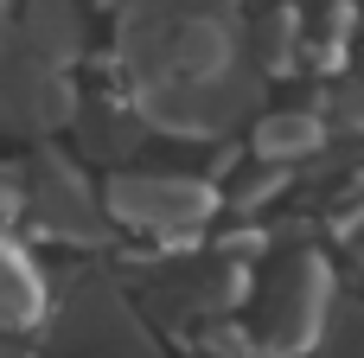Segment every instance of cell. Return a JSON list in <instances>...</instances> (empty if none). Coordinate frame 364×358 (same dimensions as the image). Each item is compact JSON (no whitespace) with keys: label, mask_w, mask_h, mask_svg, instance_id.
<instances>
[{"label":"cell","mask_w":364,"mask_h":358,"mask_svg":"<svg viewBox=\"0 0 364 358\" xmlns=\"http://www.w3.org/2000/svg\"><path fill=\"white\" fill-rule=\"evenodd\" d=\"M45 307H51V295H45L38 269H32L19 250L0 243V333H26V327H38Z\"/></svg>","instance_id":"ba28073f"},{"label":"cell","mask_w":364,"mask_h":358,"mask_svg":"<svg viewBox=\"0 0 364 358\" xmlns=\"http://www.w3.org/2000/svg\"><path fill=\"white\" fill-rule=\"evenodd\" d=\"M256 58H262V70H288V58H294V13H288V6H275V13L262 19Z\"/></svg>","instance_id":"7c38bea8"},{"label":"cell","mask_w":364,"mask_h":358,"mask_svg":"<svg viewBox=\"0 0 364 358\" xmlns=\"http://www.w3.org/2000/svg\"><path fill=\"white\" fill-rule=\"evenodd\" d=\"M19 32H26V45H32L45 64L64 70V64L83 51V6H77V0H26Z\"/></svg>","instance_id":"52a82bcc"},{"label":"cell","mask_w":364,"mask_h":358,"mask_svg":"<svg viewBox=\"0 0 364 358\" xmlns=\"http://www.w3.org/2000/svg\"><path fill=\"white\" fill-rule=\"evenodd\" d=\"M58 333H64V346L90 358H160L147 320L134 314V301L115 282H70L58 301Z\"/></svg>","instance_id":"3957f363"},{"label":"cell","mask_w":364,"mask_h":358,"mask_svg":"<svg viewBox=\"0 0 364 358\" xmlns=\"http://www.w3.org/2000/svg\"><path fill=\"white\" fill-rule=\"evenodd\" d=\"M26 205H32V218H38L51 237H64V243H102V237H109L102 192H90V186L77 179V167L58 160V154H38V160H32V173H26Z\"/></svg>","instance_id":"5b68a950"},{"label":"cell","mask_w":364,"mask_h":358,"mask_svg":"<svg viewBox=\"0 0 364 358\" xmlns=\"http://www.w3.org/2000/svg\"><path fill=\"white\" fill-rule=\"evenodd\" d=\"M13 205H19V192H13V186H0V224L13 218Z\"/></svg>","instance_id":"2e32d148"},{"label":"cell","mask_w":364,"mask_h":358,"mask_svg":"<svg viewBox=\"0 0 364 358\" xmlns=\"http://www.w3.org/2000/svg\"><path fill=\"white\" fill-rule=\"evenodd\" d=\"M307 358H364V307L339 301L333 320H326V333H320V346Z\"/></svg>","instance_id":"8fae6325"},{"label":"cell","mask_w":364,"mask_h":358,"mask_svg":"<svg viewBox=\"0 0 364 358\" xmlns=\"http://www.w3.org/2000/svg\"><path fill=\"white\" fill-rule=\"evenodd\" d=\"M0 358H32V352H26V346H19L13 333H0Z\"/></svg>","instance_id":"9a60e30c"},{"label":"cell","mask_w":364,"mask_h":358,"mask_svg":"<svg viewBox=\"0 0 364 358\" xmlns=\"http://www.w3.org/2000/svg\"><path fill=\"white\" fill-rule=\"evenodd\" d=\"M339 115H346L352 128H364V77H352V83L339 90Z\"/></svg>","instance_id":"5bb4252c"},{"label":"cell","mask_w":364,"mask_h":358,"mask_svg":"<svg viewBox=\"0 0 364 358\" xmlns=\"http://www.w3.org/2000/svg\"><path fill=\"white\" fill-rule=\"evenodd\" d=\"M70 122V83L58 64H45L19 26L0 19V128L13 135H51Z\"/></svg>","instance_id":"277c9868"},{"label":"cell","mask_w":364,"mask_h":358,"mask_svg":"<svg viewBox=\"0 0 364 358\" xmlns=\"http://www.w3.org/2000/svg\"><path fill=\"white\" fill-rule=\"evenodd\" d=\"M102 211L134 237H198L218 211V192L211 179H186V173H109Z\"/></svg>","instance_id":"6da1fadb"},{"label":"cell","mask_w":364,"mask_h":358,"mask_svg":"<svg viewBox=\"0 0 364 358\" xmlns=\"http://www.w3.org/2000/svg\"><path fill=\"white\" fill-rule=\"evenodd\" d=\"M205 352L211 358H269V346H262L250 327H211V333H205Z\"/></svg>","instance_id":"4fadbf2b"},{"label":"cell","mask_w":364,"mask_h":358,"mask_svg":"<svg viewBox=\"0 0 364 358\" xmlns=\"http://www.w3.org/2000/svg\"><path fill=\"white\" fill-rule=\"evenodd\" d=\"M77 128H83V154L90 160H128L147 141V122L128 115V109H83Z\"/></svg>","instance_id":"30bf717a"},{"label":"cell","mask_w":364,"mask_h":358,"mask_svg":"<svg viewBox=\"0 0 364 358\" xmlns=\"http://www.w3.org/2000/svg\"><path fill=\"white\" fill-rule=\"evenodd\" d=\"M320 141H326V128H320V115H307V109H282V115H262V122H256V135H250L256 160H269V167L307 160Z\"/></svg>","instance_id":"9c48e42d"},{"label":"cell","mask_w":364,"mask_h":358,"mask_svg":"<svg viewBox=\"0 0 364 358\" xmlns=\"http://www.w3.org/2000/svg\"><path fill=\"white\" fill-rule=\"evenodd\" d=\"M333 307H339V301H333V269H326V256L294 250V256H282V269H275L269 288H262L256 339H262L269 352H282V358H307L320 346Z\"/></svg>","instance_id":"7a4b0ae2"},{"label":"cell","mask_w":364,"mask_h":358,"mask_svg":"<svg viewBox=\"0 0 364 358\" xmlns=\"http://www.w3.org/2000/svg\"><path fill=\"white\" fill-rule=\"evenodd\" d=\"M243 295V269L230 263V256H218V263H186V269H166V275H154V314H166V320H179V314H218V307H230Z\"/></svg>","instance_id":"8992f818"}]
</instances>
